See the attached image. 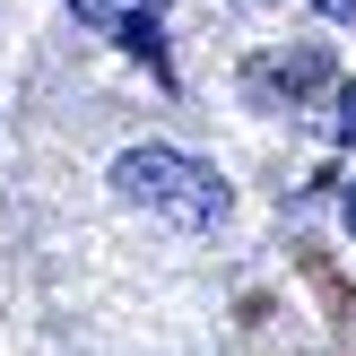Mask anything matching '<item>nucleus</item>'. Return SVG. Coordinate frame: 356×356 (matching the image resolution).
Masks as SVG:
<instances>
[{
  "instance_id": "nucleus-2",
  "label": "nucleus",
  "mask_w": 356,
  "mask_h": 356,
  "mask_svg": "<svg viewBox=\"0 0 356 356\" xmlns=\"http://www.w3.org/2000/svg\"><path fill=\"white\" fill-rule=\"evenodd\" d=\"M70 9H79L87 26H104V35H122V26H139V17H156V0H70Z\"/></svg>"
},
{
  "instance_id": "nucleus-1",
  "label": "nucleus",
  "mask_w": 356,
  "mask_h": 356,
  "mask_svg": "<svg viewBox=\"0 0 356 356\" xmlns=\"http://www.w3.org/2000/svg\"><path fill=\"white\" fill-rule=\"evenodd\" d=\"M113 191L131 209H148V218L183 226V235H200V226L226 218V183L200 165V156H183V148H131V156H113Z\"/></svg>"
},
{
  "instance_id": "nucleus-3",
  "label": "nucleus",
  "mask_w": 356,
  "mask_h": 356,
  "mask_svg": "<svg viewBox=\"0 0 356 356\" xmlns=\"http://www.w3.org/2000/svg\"><path fill=\"white\" fill-rule=\"evenodd\" d=\"M330 139H356V79L339 87V104H330Z\"/></svg>"
},
{
  "instance_id": "nucleus-4",
  "label": "nucleus",
  "mask_w": 356,
  "mask_h": 356,
  "mask_svg": "<svg viewBox=\"0 0 356 356\" xmlns=\"http://www.w3.org/2000/svg\"><path fill=\"white\" fill-rule=\"evenodd\" d=\"M322 17H339V26H348V17H356V0H322Z\"/></svg>"
},
{
  "instance_id": "nucleus-5",
  "label": "nucleus",
  "mask_w": 356,
  "mask_h": 356,
  "mask_svg": "<svg viewBox=\"0 0 356 356\" xmlns=\"http://www.w3.org/2000/svg\"><path fill=\"white\" fill-rule=\"evenodd\" d=\"M348 235H356V183H348Z\"/></svg>"
}]
</instances>
